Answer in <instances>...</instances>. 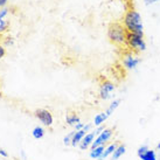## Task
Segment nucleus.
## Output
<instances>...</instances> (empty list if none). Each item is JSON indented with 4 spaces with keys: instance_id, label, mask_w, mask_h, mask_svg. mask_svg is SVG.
<instances>
[{
    "instance_id": "17",
    "label": "nucleus",
    "mask_w": 160,
    "mask_h": 160,
    "mask_svg": "<svg viewBox=\"0 0 160 160\" xmlns=\"http://www.w3.org/2000/svg\"><path fill=\"white\" fill-rule=\"evenodd\" d=\"M119 104H120V101L119 99H115V101H113V102L111 103V104H110V105H109V107H108V109H107V115H108V117H110V116L112 115V113H113V112L116 111V110H117V108L119 107Z\"/></svg>"
},
{
    "instance_id": "25",
    "label": "nucleus",
    "mask_w": 160,
    "mask_h": 160,
    "mask_svg": "<svg viewBox=\"0 0 160 160\" xmlns=\"http://www.w3.org/2000/svg\"><path fill=\"white\" fill-rule=\"evenodd\" d=\"M158 0H145V4L146 5H150V4H153V2H156Z\"/></svg>"
},
{
    "instance_id": "19",
    "label": "nucleus",
    "mask_w": 160,
    "mask_h": 160,
    "mask_svg": "<svg viewBox=\"0 0 160 160\" xmlns=\"http://www.w3.org/2000/svg\"><path fill=\"white\" fill-rule=\"evenodd\" d=\"M5 55H6V49H5L4 46L0 43V60L4 58Z\"/></svg>"
},
{
    "instance_id": "7",
    "label": "nucleus",
    "mask_w": 160,
    "mask_h": 160,
    "mask_svg": "<svg viewBox=\"0 0 160 160\" xmlns=\"http://www.w3.org/2000/svg\"><path fill=\"white\" fill-rule=\"evenodd\" d=\"M113 136V130L112 129H104L101 132V133L98 134L97 137L95 138V140H93L92 145L90 148H95V147L97 146H102V145H105L110 139L112 138Z\"/></svg>"
},
{
    "instance_id": "16",
    "label": "nucleus",
    "mask_w": 160,
    "mask_h": 160,
    "mask_svg": "<svg viewBox=\"0 0 160 160\" xmlns=\"http://www.w3.org/2000/svg\"><path fill=\"white\" fill-rule=\"evenodd\" d=\"M45 133H46V131L42 126H35V128L33 129V131H32V136L35 138V139H41V138H43Z\"/></svg>"
},
{
    "instance_id": "13",
    "label": "nucleus",
    "mask_w": 160,
    "mask_h": 160,
    "mask_svg": "<svg viewBox=\"0 0 160 160\" xmlns=\"http://www.w3.org/2000/svg\"><path fill=\"white\" fill-rule=\"evenodd\" d=\"M117 146H118V144H117V142H111V144L107 145V146H105V150H104V153H103L102 157L99 158V160H104L105 158H108V157L112 156V153L115 152V150L117 148Z\"/></svg>"
},
{
    "instance_id": "24",
    "label": "nucleus",
    "mask_w": 160,
    "mask_h": 160,
    "mask_svg": "<svg viewBox=\"0 0 160 160\" xmlns=\"http://www.w3.org/2000/svg\"><path fill=\"white\" fill-rule=\"evenodd\" d=\"M7 4V0H0V7H4Z\"/></svg>"
},
{
    "instance_id": "18",
    "label": "nucleus",
    "mask_w": 160,
    "mask_h": 160,
    "mask_svg": "<svg viewBox=\"0 0 160 160\" xmlns=\"http://www.w3.org/2000/svg\"><path fill=\"white\" fill-rule=\"evenodd\" d=\"M74 133H75V131H72V132H70L69 134H67V136H64V138H63V144L64 145H70L71 144V139H72V136H74Z\"/></svg>"
},
{
    "instance_id": "5",
    "label": "nucleus",
    "mask_w": 160,
    "mask_h": 160,
    "mask_svg": "<svg viewBox=\"0 0 160 160\" xmlns=\"http://www.w3.org/2000/svg\"><path fill=\"white\" fill-rule=\"evenodd\" d=\"M122 52H123L122 62L124 64V67L126 68V69H134V68H137V66L139 64V62H140V58H138V55L133 54L132 52H130L128 48L124 49V50H122Z\"/></svg>"
},
{
    "instance_id": "14",
    "label": "nucleus",
    "mask_w": 160,
    "mask_h": 160,
    "mask_svg": "<svg viewBox=\"0 0 160 160\" xmlns=\"http://www.w3.org/2000/svg\"><path fill=\"white\" fill-rule=\"evenodd\" d=\"M125 151H126V147H125V145H123V144H118L117 148H116L115 152L112 153L111 159L112 160H118L122 156H124Z\"/></svg>"
},
{
    "instance_id": "22",
    "label": "nucleus",
    "mask_w": 160,
    "mask_h": 160,
    "mask_svg": "<svg viewBox=\"0 0 160 160\" xmlns=\"http://www.w3.org/2000/svg\"><path fill=\"white\" fill-rule=\"evenodd\" d=\"M103 130H104V128H103V126H98L97 130H95V133H96V136H98V134L102 132Z\"/></svg>"
},
{
    "instance_id": "10",
    "label": "nucleus",
    "mask_w": 160,
    "mask_h": 160,
    "mask_svg": "<svg viewBox=\"0 0 160 160\" xmlns=\"http://www.w3.org/2000/svg\"><path fill=\"white\" fill-rule=\"evenodd\" d=\"M66 123H67L69 126H74V128H75V125L81 123L80 116L77 115L76 112H68L67 116H66Z\"/></svg>"
},
{
    "instance_id": "3",
    "label": "nucleus",
    "mask_w": 160,
    "mask_h": 160,
    "mask_svg": "<svg viewBox=\"0 0 160 160\" xmlns=\"http://www.w3.org/2000/svg\"><path fill=\"white\" fill-rule=\"evenodd\" d=\"M126 48L129 49L130 52L136 54V55L144 52L146 49V41L144 39V34L128 32V35H126Z\"/></svg>"
},
{
    "instance_id": "12",
    "label": "nucleus",
    "mask_w": 160,
    "mask_h": 160,
    "mask_svg": "<svg viewBox=\"0 0 160 160\" xmlns=\"http://www.w3.org/2000/svg\"><path fill=\"white\" fill-rule=\"evenodd\" d=\"M104 150H105V145H102V146H97L95 148H91V151L89 153V157L91 159H98L102 157V154L104 153Z\"/></svg>"
},
{
    "instance_id": "8",
    "label": "nucleus",
    "mask_w": 160,
    "mask_h": 160,
    "mask_svg": "<svg viewBox=\"0 0 160 160\" xmlns=\"http://www.w3.org/2000/svg\"><path fill=\"white\" fill-rule=\"evenodd\" d=\"M137 154L142 160H158V157H157L156 151L150 150L147 146L139 147V148H138Z\"/></svg>"
},
{
    "instance_id": "6",
    "label": "nucleus",
    "mask_w": 160,
    "mask_h": 160,
    "mask_svg": "<svg viewBox=\"0 0 160 160\" xmlns=\"http://www.w3.org/2000/svg\"><path fill=\"white\" fill-rule=\"evenodd\" d=\"M34 116L38 119L40 120L45 126H52L54 123V117L52 115V112L47 110V109H36L34 111Z\"/></svg>"
},
{
    "instance_id": "21",
    "label": "nucleus",
    "mask_w": 160,
    "mask_h": 160,
    "mask_svg": "<svg viewBox=\"0 0 160 160\" xmlns=\"http://www.w3.org/2000/svg\"><path fill=\"white\" fill-rule=\"evenodd\" d=\"M84 125L83 123H78L77 125H75V131H80V130H82L83 128H84Z\"/></svg>"
},
{
    "instance_id": "27",
    "label": "nucleus",
    "mask_w": 160,
    "mask_h": 160,
    "mask_svg": "<svg viewBox=\"0 0 160 160\" xmlns=\"http://www.w3.org/2000/svg\"><path fill=\"white\" fill-rule=\"evenodd\" d=\"M1 96H2V92H1V89H0V97H1Z\"/></svg>"
},
{
    "instance_id": "4",
    "label": "nucleus",
    "mask_w": 160,
    "mask_h": 160,
    "mask_svg": "<svg viewBox=\"0 0 160 160\" xmlns=\"http://www.w3.org/2000/svg\"><path fill=\"white\" fill-rule=\"evenodd\" d=\"M115 84L110 80L104 78L99 81V98L103 101H107L112 97V92L115 91Z\"/></svg>"
},
{
    "instance_id": "2",
    "label": "nucleus",
    "mask_w": 160,
    "mask_h": 160,
    "mask_svg": "<svg viewBox=\"0 0 160 160\" xmlns=\"http://www.w3.org/2000/svg\"><path fill=\"white\" fill-rule=\"evenodd\" d=\"M122 23L124 25L125 29L130 33L144 34V25L140 14L134 8L126 9L124 17L122 19Z\"/></svg>"
},
{
    "instance_id": "26",
    "label": "nucleus",
    "mask_w": 160,
    "mask_h": 160,
    "mask_svg": "<svg viewBox=\"0 0 160 160\" xmlns=\"http://www.w3.org/2000/svg\"><path fill=\"white\" fill-rule=\"evenodd\" d=\"M157 147H158V150H160V142L158 144V146H157Z\"/></svg>"
},
{
    "instance_id": "9",
    "label": "nucleus",
    "mask_w": 160,
    "mask_h": 160,
    "mask_svg": "<svg viewBox=\"0 0 160 160\" xmlns=\"http://www.w3.org/2000/svg\"><path fill=\"white\" fill-rule=\"evenodd\" d=\"M95 136H96V133H95V131H92V132H89V133L85 134V137L82 139V142H80V148L81 150H88L89 147H91V145H92L93 140H95Z\"/></svg>"
},
{
    "instance_id": "11",
    "label": "nucleus",
    "mask_w": 160,
    "mask_h": 160,
    "mask_svg": "<svg viewBox=\"0 0 160 160\" xmlns=\"http://www.w3.org/2000/svg\"><path fill=\"white\" fill-rule=\"evenodd\" d=\"M85 134H87V132L83 129L80 130V131H75V133L72 136V139H71V144H70L71 146L76 147L77 145H80V142L85 137Z\"/></svg>"
},
{
    "instance_id": "20",
    "label": "nucleus",
    "mask_w": 160,
    "mask_h": 160,
    "mask_svg": "<svg viewBox=\"0 0 160 160\" xmlns=\"http://www.w3.org/2000/svg\"><path fill=\"white\" fill-rule=\"evenodd\" d=\"M0 156L1 157H4V158H8L9 157V154L7 153V151H5L2 147L0 146Z\"/></svg>"
},
{
    "instance_id": "1",
    "label": "nucleus",
    "mask_w": 160,
    "mask_h": 160,
    "mask_svg": "<svg viewBox=\"0 0 160 160\" xmlns=\"http://www.w3.org/2000/svg\"><path fill=\"white\" fill-rule=\"evenodd\" d=\"M126 35L128 31L125 29L122 21H113L108 26V39L112 45L120 50L126 49Z\"/></svg>"
},
{
    "instance_id": "23",
    "label": "nucleus",
    "mask_w": 160,
    "mask_h": 160,
    "mask_svg": "<svg viewBox=\"0 0 160 160\" xmlns=\"http://www.w3.org/2000/svg\"><path fill=\"white\" fill-rule=\"evenodd\" d=\"M91 128H92V125H91V124H87V125H84V128H83V130H84L85 132H89Z\"/></svg>"
},
{
    "instance_id": "15",
    "label": "nucleus",
    "mask_w": 160,
    "mask_h": 160,
    "mask_svg": "<svg viewBox=\"0 0 160 160\" xmlns=\"http://www.w3.org/2000/svg\"><path fill=\"white\" fill-rule=\"evenodd\" d=\"M109 117H108L107 112H99L97 115L95 116V119H93V124L95 126H102L103 123H105V120L108 119Z\"/></svg>"
}]
</instances>
